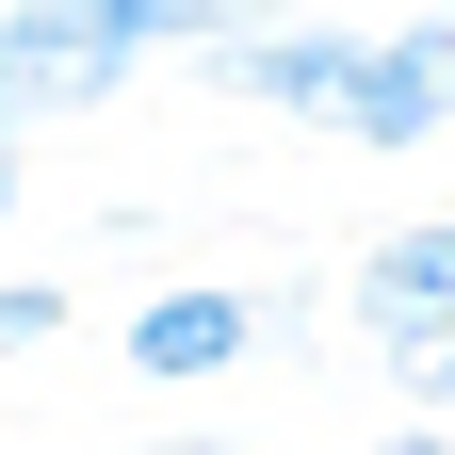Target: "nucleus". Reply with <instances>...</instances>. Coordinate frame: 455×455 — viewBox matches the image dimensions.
Masks as SVG:
<instances>
[{
	"mask_svg": "<svg viewBox=\"0 0 455 455\" xmlns=\"http://www.w3.org/2000/svg\"><path fill=\"white\" fill-rule=\"evenodd\" d=\"M212 82L260 98V114H293V131H325L341 82H358V33H341V17H244V33L212 49Z\"/></svg>",
	"mask_w": 455,
	"mask_h": 455,
	"instance_id": "4",
	"label": "nucleus"
},
{
	"mask_svg": "<svg viewBox=\"0 0 455 455\" xmlns=\"http://www.w3.org/2000/svg\"><path fill=\"white\" fill-rule=\"evenodd\" d=\"M260 325H276V293H244V276H180V293L131 309V341H114V358H131L147 390H212V374L260 358Z\"/></svg>",
	"mask_w": 455,
	"mask_h": 455,
	"instance_id": "3",
	"label": "nucleus"
},
{
	"mask_svg": "<svg viewBox=\"0 0 455 455\" xmlns=\"http://www.w3.org/2000/svg\"><path fill=\"white\" fill-rule=\"evenodd\" d=\"M358 325H374V358H407V341L455 325V212H423V228H390V244H358Z\"/></svg>",
	"mask_w": 455,
	"mask_h": 455,
	"instance_id": "5",
	"label": "nucleus"
},
{
	"mask_svg": "<svg viewBox=\"0 0 455 455\" xmlns=\"http://www.w3.org/2000/svg\"><path fill=\"white\" fill-rule=\"evenodd\" d=\"M49 341H66V293L49 276H0V358H49Z\"/></svg>",
	"mask_w": 455,
	"mask_h": 455,
	"instance_id": "6",
	"label": "nucleus"
},
{
	"mask_svg": "<svg viewBox=\"0 0 455 455\" xmlns=\"http://www.w3.org/2000/svg\"><path fill=\"white\" fill-rule=\"evenodd\" d=\"M390 455H455V423H407V439H390Z\"/></svg>",
	"mask_w": 455,
	"mask_h": 455,
	"instance_id": "8",
	"label": "nucleus"
},
{
	"mask_svg": "<svg viewBox=\"0 0 455 455\" xmlns=\"http://www.w3.org/2000/svg\"><path fill=\"white\" fill-rule=\"evenodd\" d=\"M390 390H407L423 423H455V325H439V341H407V358H390Z\"/></svg>",
	"mask_w": 455,
	"mask_h": 455,
	"instance_id": "7",
	"label": "nucleus"
},
{
	"mask_svg": "<svg viewBox=\"0 0 455 455\" xmlns=\"http://www.w3.org/2000/svg\"><path fill=\"white\" fill-rule=\"evenodd\" d=\"M0 228H17V147H0Z\"/></svg>",
	"mask_w": 455,
	"mask_h": 455,
	"instance_id": "9",
	"label": "nucleus"
},
{
	"mask_svg": "<svg viewBox=\"0 0 455 455\" xmlns=\"http://www.w3.org/2000/svg\"><path fill=\"white\" fill-rule=\"evenodd\" d=\"M325 131L374 147V163L439 147V131H455V17H390V33H358V82H341Z\"/></svg>",
	"mask_w": 455,
	"mask_h": 455,
	"instance_id": "2",
	"label": "nucleus"
},
{
	"mask_svg": "<svg viewBox=\"0 0 455 455\" xmlns=\"http://www.w3.org/2000/svg\"><path fill=\"white\" fill-rule=\"evenodd\" d=\"M147 66H163L147 0H0V147H33V131H66V114L131 98Z\"/></svg>",
	"mask_w": 455,
	"mask_h": 455,
	"instance_id": "1",
	"label": "nucleus"
}]
</instances>
